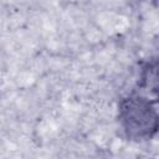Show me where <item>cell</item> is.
Instances as JSON below:
<instances>
[{
    "label": "cell",
    "mask_w": 159,
    "mask_h": 159,
    "mask_svg": "<svg viewBox=\"0 0 159 159\" xmlns=\"http://www.w3.org/2000/svg\"><path fill=\"white\" fill-rule=\"evenodd\" d=\"M123 117L127 128L138 135L150 133L159 122L152 107L138 101H129L124 104Z\"/></svg>",
    "instance_id": "1"
},
{
    "label": "cell",
    "mask_w": 159,
    "mask_h": 159,
    "mask_svg": "<svg viewBox=\"0 0 159 159\" xmlns=\"http://www.w3.org/2000/svg\"><path fill=\"white\" fill-rule=\"evenodd\" d=\"M152 109L154 111V113H155L157 118L159 119V101H157V102H154V103L152 104Z\"/></svg>",
    "instance_id": "2"
}]
</instances>
